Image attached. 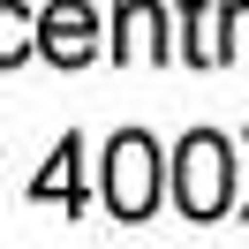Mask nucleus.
<instances>
[{"label": "nucleus", "mask_w": 249, "mask_h": 249, "mask_svg": "<svg viewBox=\"0 0 249 249\" xmlns=\"http://www.w3.org/2000/svg\"><path fill=\"white\" fill-rule=\"evenodd\" d=\"M38 53V16L23 0H0V68H23Z\"/></svg>", "instance_id": "0eeeda50"}, {"label": "nucleus", "mask_w": 249, "mask_h": 249, "mask_svg": "<svg viewBox=\"0 0 249 249\" xmlns=\"http://www.w3.org/2000/svg\"><path fill=\"white\" fill-rule=\"evenodd\" d=\"M166 166H174V204H181V219L212 227V219L234 212V143L219 136V128H189Z\"/></svg>", "instance_id": "f257e3e1"}, {"label": "nucleus", "mask_w": 249, "mask_h": 249, "mask_svg": "<svg viewBox=\"0 0 249 249\" xmlns=\"http://www.w3.org/2000/svg\"><path fill=\"white\" fill-rule=\"evenodd\" d=\"M234 31H242V0H219V8H212V0H181V61L189 68H219V61H227V38Z\"/></svg>", "instance_id": "20e7f679"}, {"label": "nucleus", "mask_w": 249, "mask_h": 249, "mask_svg": "<svg viewBox=\"0 0 249 249\" xmlns=\"http://www.w3.org/2000/svg\"><path fill=\"white\" fill-rule=\"evenodd\" d=\"M38 53H46L53 68H83L98 53V16L91 0H53V8H38Z\"/></svg>", "instance_id": "7ed1b4c3"}, {"label": "nucleus", "mask_w": 249, "mask_h": 249, "mask_svg": "<svg viewBox=\"0 0 249 249\" xmlns=\"http://www.w3.org/2000/svg\"><path fill=\"white\" fill-rule=\"evenodd\" d=\"M159 143L143 136V128H121V136L106 143V212L113 219H151V204H159Z\"/></svg>", "instance_id": "f03ea898"}, {"label": "nucleus", "mask_w": 249, "mask_h": 249, "mask_svg": "<svg viewBox=\"0 0 249 249\" xmlns=\"http://www.w3.org/2000/svg\"><path fill=\"white\" fill-rule=\"evenodd\" d=\"M242 143H249V136H242ZM234 212H242V219H249V196H234Z\"/></svg>", "instance_id": "6e6552de"}, {"label": "nucleus", "mask_w": 249, "mask_h": 249, "mask_svg": "<svg viewBox=\"0 0 249 249\" xmlns=\"http://www.w3.org/2000/svg\"><path fill=\"white\" fill-rule=\"evenodd\" d=\"M38 204H61V212H83V136H61L46 159V174L31 181Z\"/></svg>", "instance_id": "423d86ee"}, {"label": "nucleus", "mask_w": 249, "mask_h": 249, "mask_svg": "<svg viewBox=\"0 0 249 249\" xmlns=\"http://www.w3.org/2000/svg\"><path fill=\"white\" fill-rule=\"evenodd\" d=\"M113 61H174L166 8L159 0H121L113 8Z\"/></svg>", "instance_id": "39448f33"}]
</instances>
